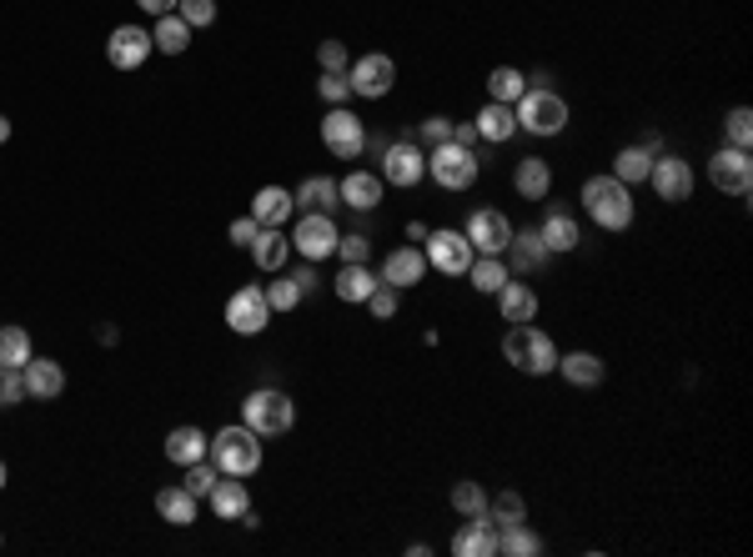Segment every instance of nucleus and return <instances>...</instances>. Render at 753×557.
Instances as JSON below:
<instances>
[{
  "instance_id": "nucleus-1",
  "label": "nucleus",
  "mask_w": 753,
  "mask_h": 557,
  "mask_svg": "<svg viewBox=\"0 0 753 557\" xmlns=\"http://www.w3.org/2000/svg\"><path fill=\"white\" fill-rule=\"evenodd\" d=\"M503 357L518 367V372H528V376H553V372H558V342L547 337L543 326H533V322L507 326Z\"/></svg>"
},
{
  "instance_id": "nucleus-2",
  "label": "nucleus",
  "mask_w": 753,
  "mask_h": 557,
  "mask_svg": "<svg viewBox=\"0 0 753 557\" xmlns=\"http://www.w3.org/2000/svg\"><path fill=\"white\" fill-rule=\"evenodd\" d=\"M583 211L603 226V232H628L633 226V191L618 176H588L583 182Z\"/></svg>"
},
{
  "instance_id": "nucleus-3",
  "label": "nucleus",
  "mask_w": 753,
  "mask_h": 557,
  "mask_svg": "<svg viewBox=\"0 0 753 557\" xmlns=\"http://www.w3.org/2000/svg\"><path fill=\"white\" fill-rule=\"evenodd\" d=\"M207 457L217 462V472H226V478H251L261 467V437L242 422V428H221L217 437H211Z\"/></svg>"
},
{
  "instance_id": "nucleus-4",
  "label": "nucleus",
  "mask_w": 753,
  "mask_h": 557,
  "mask_svg": "<svg viewBox=\"0 0 753 557\" xmlns=\"http://www.w3.org/2000/svg\"><path fill=\"white\" fill-rule=\"evenodd\" d=\"M242 422H247L257 437H286L292 432V422H297V407H292V397L276 387H257L242 403Z\"/></svg>"
},
{
  "instance_id": "nucleus-5",
  "label": "nucleus",
  "mask_w": 753,
  "mask_h": 557,
  "mask_svg": "<svg viewBox=\"0 0 753 557\" xmlns=\"http://www.w3.org/2000/svg\"><path fill=\"white\" fill-rule=\"evenodd\" d=\"M513 111H518V131H528V136H558L568 126V101L547 86H528Z\"/></svg>"
},
{
  "instance_id": "nucleus-6",
  "label": "nucleus",
  "mask_w": 753,
  "mask_h": 557,
  "mask_svg": "<svg viewBox=\"0 0 753 557\" xmlns=\"http://www.w3.org/2000/svg\"><path fill=\"white\" fill-rule=\"evenodd\" d=\"M478 151H468V146H457V141H442L428 151V176L442 186V191H472L478 186Z\"/></svg>"
},
{
  "instance_id": "nucleus-7",
  "label": "nucleus",
  "mask_w": 753,
  "mask_h": 557,
  "mask_svg": "<svg viewBox=\"0 0 753 557\" xmlns=\"http://www.w3.org/2000/svg\"><path fill=\"white\" fill-rule=\"evenodd\" d=\"M337 221L322 216V211H301L297 226H292V251H301L307 261H326V257H337Z\"/></svg>"
},
{
  "instance_id": "nucleus-8",
  "label": "nucleus",
  "mask_w": 753,
  "mask_h": 557,
  "mask_svg": "<svg viewBox=\"0 0 753 557\" xmlns=\"http://www.w3.org/2000/svg\"><path fill=\"white\" fill-rule=\"evenodd\" d=\"M422 257H428L432 272L442 276H462L472 267V242L462 232H453V226H437V232H428V247H422Z\"/></svg>"
},
{
  "instance_id": "nucleus-9",
  "label": "nucleus",
  "mask_w": 753,
  "mask_h": 557,
  "mask_svg": "<svg viewBox=\"0 0 753 557\" xmlns=\"http://www.w3.org/2000/svg\"><path fill=\"white\" fill-rule=\"evenodd\" d=\"M322 146L337 156V161H357L362 146H367V126L351 116L347 106H332V111L322 116Z\"/></svg>"
},
{
  "instance_id": "nucleus-10",
  "label": "nucleus",
  "mask_w": 753,
  "mask_h": 557,
  "mask_svg": "<svg viewBox=\"0 0 753 557\" xmlns=\"http://www.w3.org/2000/svg\"><path fill=\"white\" fill-rule=\"evenodd\" d=\"M708 182H714L724 196H749L753 191V156L739 151V146H718V151L708 156Z\"/></svg>"
},
{
  "instance_id": "nucleus-11",
  "label": "nucleus",
  "mask_w": 753,
  "mask_h": 557,
  "mask_svg": "<svg viewBox=\"0 0 753 557\" xmlns=\"http://www.w3.org/2000/svg\"><path fill=\"white\" fill-rule=\"evenodd\" d=\"M347 81H351V96H362V101H382L392 91V81H397V61L382 51L372 55H357L347 65Z\"/></svg>"
},
{
  "instance_id": "nucleus-12",
  "label": "nucleus",
  "mask_w": 753,
  "mask_h": 557,
  "mask_svg": "<svg viewBox=\"0 0 753 557\" xmlns=\"http://www.w3.org/2000/svg\"><path fill=\"white\" fill-rule=\"evenodd\" d=\"M267 322H272V307H267V292L261 286L232 292V301H226V326H232L236 337H261Z\"/></svg>"
},
{
  "instance_id": "nucleus-13",
  "label": "nucleus",
  "mask_w": 753,
  "mask_h": 557,
  "mask_svg": "<svg viewBox=\"0 0 753 557\" xmlns=\"http://www.w3.org/2000/svg\"><path fill=\"white\" fill-rule=\"evenodd\" d=\"M649 186H653V196H658V201L678 207V201H689V196H693V166L683 161V156H653Z\"/></svg>"
},
{
  "instance_id": "nucleus-14",
  "label": "nucleus",
  "mask_w": 753,
  "mask_h": 557,
  "mask_svg": "<svg viewBox=\"0 0 753 557\" xmlns=\"http://www.w3.org/2000/svg\"><path fill=\"white\" fill-rule=\"evenodd\" d=\"M422 176H428V151L417 141H392L387 151H382V182L387 186H403L407 191V186H417Z\"/></svg>"
},
{
  "instance_id": "nucleus-15",
  "label": "nucleus",
  "mask_w": 753,
  "mask_h": 557,
  "mask_svg": "<svg viewBox=\"0 0 753 557\" xmlns=\"http://www.w3.org/2000/svg\"><path fill=\"white\" fill-rule=\"evenodd\" d=\"M151 30L141 26H116L111 30V40H106V61L116 65V71H141L146 61H151Z\"/></svg>"
},
{
  "instance_id": "nucleus-16",
  "label": "nucleus",
  "mask_w": 753,
  "mask_h": 557,
  "mask_svg": "<svg viewBox=\"0 0 753 557\" xmlns=\"http://www.w3.org/2000/svg\"><path fill=\"white\" fill-rule=\"evenodd\" d=\"M462 236L472 242V251H478V257H503V251H507V236H513V221H507L503 211H472L468 226H462Z\"/></svg>"
},
{
  "instance_id": "nucleus-17",
  "label": "nucleus",
  "mask_w": 753,
  "mask_h": 557,
  "mask_svg": "<svg viewBox=\"0 0 753 557\" xmlns=\"http://www.w3.org/2000/svg\"><path fill=\"white\" fill-rule=\"evenodd\" d=\"M503 261H507V272H513V276L543 272V267H547V247H543V236H538V226H533V232H513V236H507Z\"/></svg>"
},
{
  "instance_id": "nucleus-18",
  "label": "nucleus",
  "mask_w": 753,
  "mask_h": 557,
  "mask_svg": "<svg viewBox=\"0 0 753 557\" xmlns=\"http://www.w3.org/2000/svg\"><path fill=\"white\" fill-rule=\"evenodd\" d=\"M376 276L387 286H397V292H407V286H417L428 276V257H422V247H397V251H387V261H382Z\"/></svg>"
},
{
  "instance_id": "nucleus-19",
  "label": "nucleus",
  "mask_w": 753,
  "mask_h": 557,
  "mask_svg": "<svg viewBox=\"0 0 753 557\" xmlns=\"http://www.w3.org/2000/svg\"><path fill=\"white\" fill-rule=\"evenodd\" d=\"M538 236H543V247L547 257H568V251L583 247V232H578V216H568V211H547L543 226H538Z\"/></svg>"
},
{
  "instance_id": "nucleus-20",
  "label": "nucleus",
  "mask_w": 753,
  "mask_h": 557,
  "mask_svg": "<svg viewBox=\"0 0 753 557\" xmlns=\"http://www.w3.org/2000/svg\"><path fill=\"white\" fill-rule=\"evenodd\" d=\"M457 557H497V522L493 518H462L453 537Z\"/></svg>"
},
{
  "instance_id": "nucleus-21",
  "label": "nucleus",
  "mask_w": 753,
  "mask_h": 557,
  "mask_svg": "<svg viewBox=\"0 0 753 557\" xmlns=\"http://www.w3.org/2000/svg\"><path fill=\"white\" fill-rule=\"evenodd\" d=\"M21 376H26V397H36V403H55L65 392V372H61V362H51V357H30V362L21 367Z\"/></svg>"
},
{
  "instance_id": "nucleus-22",
  "label": "nucleus",
  "mask_w": 753,
  "mask_h": 557,
  "mask_svg": "<svg viewBox=\"0 0 753 557\" xmlns=\"http://www.w3.org/2000/svg\"><path fill=\"white\" fill-rule=\"evenodd\" d=\"M207 507L217 512L221 522H242V512L251 507V497H247V478H226V472H221L217 487L207 493Z\"/></svg>"
},
{
  "instance_id": "nucleus-23",
  "label": "nucleus",
  "mask_w": 753,
  "mask_h": 557,
  "mask_svg": "<svg viewBox=\"0 0 753 557\" xmlns=\"http://www.w3.org/2000/svg\"><path fill=\"white\" fill-rule=\"evenodd\" d=\"M472 126H478V136L487 146H507L513 136H518V111H513V106H503V101H487L478 111V121H472Z\"/></svg>"
},
{
  "instance_id": "nucleus-24",
  "label": "nucleus",
  "mask_w": 753,
  "mask_h": 557,
  "mask_svg": "<svg viewBox=\"0 0 753 557\" xmlns=\"http://www.w3.org/2000/svg\"><path fill=\"white\" fill-rule=\"evenodd\" d=\"M513 186H518L522 201H547V191H553V166H547L543 156H522L518 166H513Z\"/></svg>"
},
{
  "instance_id": "nucleus-25",
  "label": "nucleus",
  "mask_w": 753,
  "mask_h": 557,
  "mask_svg": "<svg viewBox=\"0 0 753 557\" xmlns=\"http://www.w3.org/2000/svg\"><path fill=\"white\" fill-rule=\"evenodd\" d=\"M382 176H372V171H351V176H342L337 182V196H342V207L351 211H372L382 207Z\"/></svg>"
},
{
  "instance_id": "nucleus-26",
  "label": "nucleus",
  "mask_w": 753,
  "mask_h": 557,
  "mask_svg": "<svg viewBox=\"0 0 753 557\" xmlns=\"http://www.w3.org/2000/svg\"><path fill=\"white\" fill-rule=\"evenodd\" d=\"M497 317H503L507 326L533 322V317H538V292L528 282H518V276H513V282L497 292Z\"/></svg>"
},
{
  "instance_id": "nucleus-27",
  "label": "nucleus",
  "mask_w": 753,
  "mask_h": 557,
  "mask_svg": "<svg viewBox=\"0 0 753 557\" xmlns=\"http://www.w3.org/2000/svg\"><path fill=\"white\" fill-rule=\"evenodd\" d=\"M376 286H382V276L367 272V261H347L337 272V282H332V292H337L342 301H351V307H367V297H372Z\"/></svg>"
},
{
  "instance_id": "nucleus-28",
  "label": "nucleus",
  "mask_w": 753,
  "mask_h": 557,
  "mask_svg": "<svg viewBox=\"0 0 753 557\" xmlns=\"http://www.w3.org/2000/svg\"><path fill=\"white\" fill-rule=\"evenodd\" d=\"M286 257H292V236H282V226H261L257 242H251V261L261 272H286Z\"/></svg>"
},
{
  "instance_id": "nucleus-29",
  "label": "nucleus",
  "mask_w": 753,
  "mask_h": 557,
  "mask_svg": "<svg viewBox=\"0 0 753 557\" xmlns=\"http://www.w3.org/2000/svg\"><path fill=\"white\" fill-rule=\"evenodd\" d=\"M292 211H297V201H292L286 186H261V191L251 196V216H257V226H286Z\"/></svg>"
},
{
  "instance_id": "nucleus-30",
  "label": "nucleus",
  "mask_w": 753,
  "mask_h": 557,
  "mask_svg": "<svg viewBox=\"0 0 753 557\" xmlns=\"http://www.w3.org/2000/svg\"><path fill=\"white\" fill-rule=\"evenodd\" d=\"M558 372H563V382H572V387H603L608 367H603V357H593V351H558Z\"/></svg>"
},
{
  "instance_id": "nucleus-31",
  "label": "nucleus",
  "mask_w": 753,
  "mask_h": 557,
  "mask_svg": "<svg viewBox=\"0 0 753 557\" xmlns=\"http://www.w3.org/2000/svg\"><path fill=\"white\" fill-rule=\"evenodd\" d=\"M157 512H161V522H171V528H192L196 512H201V497L186 493L182 482H176V487H161L157 493Z\"/></svg>"
},
{
  "instance_id": "nucleus-32",
  "label": "nucleus",
  "mask_w": 753,
  "mask_h": 557,
  "mask_svg": "<svg viewBox=\"0 0 753 557\" xmlns=\"http://www.w3.org/2000/svg\"><path fill=\"white\" fill-rule=\"evenodd\" d=\"M292 201H297V211H322V216H332V211L342 207L337 182H332V176H307V182L292 191Z\"/></svg>"
},
{
  "instance_id": "nucleus-33",
  "label": "nucleus",
  "mask_w": 753,
  "mask_h": 557,
  "mask_svg": "<svg viewBox=\"0 0 753 557\" xmlns=\"http://www.w3.org/2000/svg\"><path fill=\"white\" fill-rule=\"evenodd\" d=\"M472 282V292H482V297H497L507 282H513V272H507L503 257H472V267L462 272Z\"/></svg>"
},
{
  "instance_id": "nucleus-34",
  "label": "nucleus",
  "mask_w": 753,
  "mask_h": 557,
  "mask_svg": "<svg viewBox=\"0 0 753 557\" xmlns=\"http://www.w3.org/2000/svg\"><path fill=\"white\" fill-rule=\"evenodd\" d=\"M207 447H211V437L201 428H171L166 432V457L176 467H186V462H201L207 457Z\"/></svg>"
},
{
  "instance_id": "nucleus-35",
  "label": "nucleus",
  "mask_w": 753,
  "mask_h": 557,
  "mask_svg": "<svg viewBox=\"0 0 753 557\" xmlns=\"http://www.w3.org/2000/svg\"><path fill=\"white\" fill-rule=\"evenodd\" d=\"M497 553H503V557H538V553H543V537L528 528V518H522V522H503V528H497Z\"/></svg>"
},
{
  "instance_id": "nucleus-36",
  "label": "nucleus",
  "mask_w": 753,
  "mask_h": 557,
  "mask_svg": "<svg viewBox=\"0 0 753 557\" xmlns=\"http://www.w3.org/2000/svg\"><path fill=\"white\" fill-rule=\"evenodd\" d=\"M192 36H196V30L186 26V21H182L176 11H171V15H157V26H151V46H157L161 55H182L186 46H192Z\"/></svg>"
},
{
  "instance_id": "nucleus-37",
  "label": "nucleus",
  "mask_w": 753,
  "mask_h": 557,
  "mask_svg": "<svg viewBox=\"0 0 753 557\" xmlns=\"http://www.w3.org/2000/svg\"><path fill=\"white\" fill-rule=\"evenodd\" d=\"M649 166H653V151L643 141L638 146H624V151L613 156V176L624 186H638V182H649Z\"/></svg>"
},
{
  "instance_id": "nucleus-38",
  "label": "nucleus",
  "mask_w": 753,
  "mask_h": 557,
  "mask_svg": "<svg viewBox=\"0 0 753 557\" xmlns=\"http://www.w3.org/2000/svg\"><path fill=\"white\" fill-rule=\"evenodd\" d=\"M36 357L26 326H0V367H26Z\"/></svg>"
},
{
  "instance_id": "nucleus-39",
  "label": "nucleus",
  "mask_w": 753,
  "mask_h": 557,
  "mask_svg": "<svg viewBox=\"0 0 753 557\" xmlns=\"http://www.w3.org/2000/svg\"><path fill=\"white\" fill-rule=\"evenodd\" d=\"M522 91H528V81H522L518 65H497L493 76H487V96H493V101H503V106H518Z\"/></svg>"
},
{
  "instance_id": "nucleus-40",
  "label": "nucleus",
  "mask_w": 753,
  "mask_h": 557,
  "mask_svg": "<svg viewBox=\"0 0 753 557\" xmlns=\"http://www.w3.org/2000/svg\"><path fill=\"white\" fill-rule=\"evenodd\" d=\"M447 503H453L457 518H487V493H482V482H457Z\"/></svg>"
},
{
  "instance_id": "nucleus-41",
  "label": "nucleus",
  "mask_w": 753,
  "mask_h": 557,
  "mask_svg": "<svg viewBox=\"0 0 753 557\" xmlns=\"http://www.w3.org/2000/svg\"><path fill=\"white\" fill-rule=\"evenodd\" d=\"M487 518L503 528V522H522L528 518V503H522V493H513V487H503V493L487 497Z\"/></svg>"
},
{
  "instance_id": "nucleus-42",
  "label": "nucleus",
  "mask_w": 753,
  "mask_h": 557,
  "mask_svg": "<svg viewBox=\"0 0 753 557\" xmlns=\"http://www.w3.org/2000/svg\"><path fill=\"white\" fill-rule=\"evenodd\" d=\"M724 136H728V146H739V151H749L753 146V111L749 106H733L724 116Z\"/></svg>"
},
{
  "instance_id": "nucleus-43",
  "label": "nucleus",
  "mask_w": 753,
  "mask_h": 557,
  "mask_svg": "<svg viewBox=\"0 0 753 557\" xmlns=\"http://www.w3.org/2000/svg\"><path fill=\"white\" fill-rule=\"evenodd\" d=\"M261 292H267V307H272V311H292V307H301V286L292 282L286 272H276V282H272V286H261Z\"/></svg>"
},
{
  "instance_id": "nucleus-44",
  "label": "nucleus",
  "mask_w": 753,
  "mask_h": 557,
  "mask_svg": "<svg viewBox=\"0 0 753 557\" xmlns=\"http://www.w3.org/2000/svg\"><path fill=\"white\" fill-rule=\"evenodd\" d=\"M217 462H207V457H201V462H186V478H182V487L186 493H196V497H207L211 487H217Z\"/></svg>"
},
{
  "instance_id": "nucleus-45",
  "label": "nucleus",
  "mask_w": 753,
  "mask_h": 557,
  "mask_svg": "<svg viewBox=\"0 0 753 557\" xmlns=\"http://www.w3.org/2000/svg\"><path fill=\"white\" fill-rule=\"evenodd\" d=\"M317 96H322L326 106H347V101H351L347 71H322V81H317Z\"/></svg>"
},
{
  "instance_id": "nucleus-46",
  "label": "nucleus",
  "mask_w": 753,
  "mask_h": 557,
  "mask_svg": "<svg viewBox=\"0 0 753 557\" xmlns=\"http://www.w3.org/2000/svg\"><path fill=\"white\" fill-rule=\"evenodd\" d=\"M176 15H182L192 30H207L217 21V0H176Z\"/></svg>"
},
{
  "instance_id": "nucleus-47",
  "label": "nucleus",
  "mask_w": 753,
  "mask_h": 557,
  "mask_svg": "<svg viewBox=\"0 0 753 557\" xmlns=\"http://www.w3.org/2000/svg\"><path fill=\"white\" fill-rule=\"evenodd\" d=\"M21 403H30L21 367H0V407H21Z\"/></svg>"
},
{
  "instance_id": "nucleus-48",
  "label": "nucleus",
  "mask_w": 753,
  "mask_h": 557,
  "mask_svg": "<svg viewBox=\"0 0 753 557\" xmlns=\"http://www.w3.org/2000/svg\"><path fill=\"white\" fill-rule=\"evenodd\" d=\"M397 307H403V301H397V286H376L372 297H367V311H372L376 322H392V317H397Z\"/></svg>"
},
{
  "instance_id": "nucleus-49",
  "label": "nucleus",
  "mask_w": 753,
  "mask_h": 557,
  "mask_svg": "<svg viewBox=\"0 0 753 557\" xmlns=\"http://www.w3.org/2000/svg\"><path fill=\"white\" fill-rule=\"evenodd\" d=\"M417 136H422V146H428V151H432V146L453 141V121H447V116H428V121H422V126H417Z\"/></svg>"
},
{
  "instance_id": "nucleus-50",
  "label": "nucleus",
  "mask_w": 753,
  "mask_h": 557,
  "mask_svg": "<svg viewBox=\"0 0 753 557\" xmlns=\"http://www.w3.org/2000/svg\"><path fill=\"white\" fill-rule=\"evenodd\" d=\"M317 61H322V71H347L351 55L342 40H322V51H317Z\"/></svg>"
},
{
  "instance_id": "nucleus-51",
  "label": "nucleus",
  "mask_w": 753,
  "mask_h": 557,
  "mask_svg": "<svg viewBox=\"0 0 753 557\" xmlns=\"http://www.w3.org/2000/svg\"><path fill=\"white\" fill-rule=\"evenodd\" d=\"M367 251H372V242H367V236H342V242H337L342 267H347V261H367Z\"/></svg>"
},
{
  "instance_id": "nucleus-52",
  "label": "nucleus",
  "mask_w": 753,
  "mask_h": 557,
  "mask_svg": "<svg viewBox=\"0 0 753 557\" xmlns=\"http://www.w3.org/2000/svg\"><path fill=\"white\" fill-rule=\"evenodd\" d=\"M257 232H261L257 216H236V221H232V232H226V236H232L236 247H251V242H257Z\"/></svg>"
},
{
  "instance_id": "nucleus-53",
  "label": "nucleus",
  "mask_w": 753,
  "mask_h": 557,
  "mask_svg": "<svg viewBox=\"0 0 753 557\" xmlns=\"http://www.w3.org/2000/svg\"><path fill=\"white\" fill-rule=\"evenodd\" d=\"M292 282L301 286V297H307V292H317V261H307V267H297V272H292Z\"/></svg>"
},
{
  "instance_id": "nucleus-54",
  "label": "nucleus",
  "mask_w": 753,
  "mask_h": 557,
  "mask_svg": "<svg viewBox=\"0 0 753 557\" xmlns=\"http://www.w3.org/2000/svg\"><path fill=\"white\" fill-rule=\"evenodd\" d=\"M453 141H457V146H468V151H478L482 136H478V126H472V121H462V126H453Z\"/></svg>"
},
{
  "instance_id": "nucleus-55",
  "label": "nucleus",
  "mask_w": 753,
  "mask_h": 557,
  "mask_svg": "<svg viewBox=\"0 0 753 557\" xmlns=\"http://www.w3.org/2000/svg\"><path fill=\"white\" fill-rule=\"evenodd\" d=\"M136 5H141L146 15H171L176 11V0H136Z\"/></svg>"
},
{
  "instance_id": "nucleus-56",
  "label": "nucleus",
  "mask_w": 753,
  "mask_h": 557,
  "mask_svg": "<svg viewBox=\"0 0 753 557\" xmlns=\"http://www.w3.org/2000/svg\"><path fill=\"white\" fill-rule=\"evenodd\" d=\"M5 141H11V121L0 116V146H5Z\"/></svg>"
},
{
  "instance_id": "nucleus-57",
  "label": "nucleus",
  "mask_w": 753,
  "mask_h": 557,
  "mask_svg": "<svg viewBox=\"0 0 753 557\" xmlns=\"http://www.w3.org/2000/svg\"><path fill=\"white\" fill-rule=\"evenodd\" d=\"M0 487H5V462H0Z\"/></svg>"
}]
</instances>
